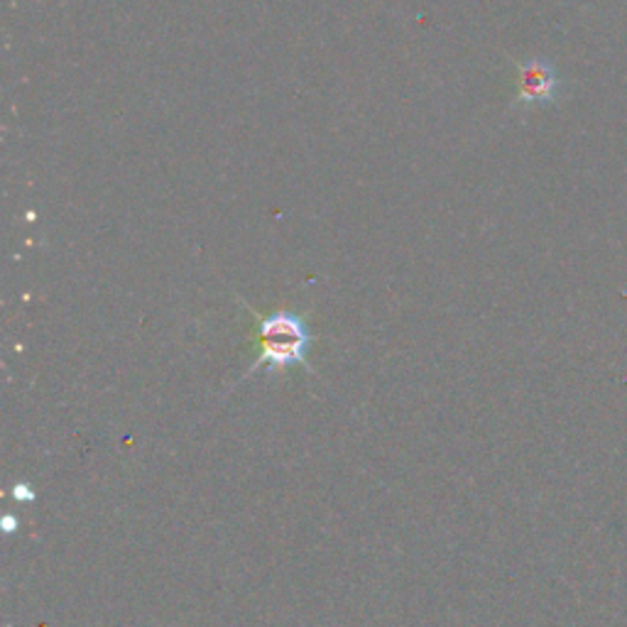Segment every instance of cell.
<instances>
[{"label": "cell", "mask_w": 627, "mask_h": 627, "mask_svg": "<svg viewBox=\"0 0 627 627\" xmlns=\"http://www.w3.org/2000/svg\"><path fill=\"white\" fill-rule=\"evenodd\" d=\"M257 322V341H260V353H257L256 363L250 365L248 372L243 375V380L250 378L253 372L275 371L280 372L292 365H302L309 372L314 368L306 363V353L312 348V331L306 326V322L294 312H273L270 316H260L250 304H246Z\"/></svg>", "instance_id": "1"}, {"label": "cell", "mask_w": 627, "mask_h": 627, "mask_svg": "<svg viewBox=\"0 0 627 627\" xmlns=\"http://www.w3.org/2000/svg\"><path fill=\"white\" fill-rule=\"evenodd\" d=\"M517 101L520 103H549V101L556 96V86H559V79H556V72H554L552 64H546L542 59H529V62H522L517 64Z\"/></svg>", "instance_id": "2"}]
</instances>
